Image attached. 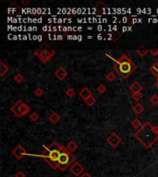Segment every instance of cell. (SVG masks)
I'll return each instance as SVG.
<instances>
[{
	"mask_svg": "<svg viewBox=\"0 0 158 177\" xmlns=\"http://www.w3.org/2000/svg\"><path fill=\"white\" fill-rule=\"evenodd\" d=\"M148 52H150L148 49H147L145 46H141V47H139L138 49L136 50V53H137V54L138 55H140L141 57H143V56H145V55L148 54Z\"/></svg>",
	"mask_w": 158,
	"mask_h": 177,
	"instance_id": "e0dca14e",
	"label": "cell"
},
{
	"mask_svg": "<svg viewBox=\"0 0 158 177\" xmlns=\"http://www.w3.org/2000/svg\"><path fill=\"white\" fill-rule=\"evenodd\" d=\"M131 125H132V127H133V128H135V129H137V130H139V129L141 127V126H142V124L141 123V121H140L138 118H136V119H134V120L131 122Z\"/></svg>",
	"mask_w": 158,
	"mask_h": 177,
	"instance_id": "ffe728a7",
	"label": "cell"
},
{
	"mask_svg": "<svg viewBox=\"0 0 158 177\" xmlns=\"http://www.w3.org/2000/svg\"><path fill=\"white\" fill-rule=\"evenodd\" d=\"M23 79H24L23 76L20 73H18V74H16L14 76V81L17 82V83H21L23 81Z\"/></svg>",
	"mask_w": 158,
	"mask_h": 177,
	"instance_id": "cb8c5ba5",
	"label": "cell"
},
{
	"mask_svg": "<svg viewBox=\"0 0 158 177\" xmlns=\"http://www.w3.org/2000/svg\"><path fill=\"white\" fill-rule=\"evenodd\" d=\"M142 97H143V95H142L141 92H135L131 94V98L134 101H136V102H139L140 100H141Z\"/></svg>",
	"mask_w": 158,
	"mask_h": 177,
	"instance_id": "7402d4cb",
	"label": "cell"
},
{
	"mask_svg": "<svg viewBox=\"0 0 158 177\" xmlns=\"http://www.w3.org/2000/svg\"><path fill=\"white\" fill-rule=\"evenodd\" d=\"M106 142L109 146H111V148L116 149L121 143V138L116 132H112L106 138Z\"/></svg>",
	"mask_w": 158,
	"mask_h": 177,
	"instance_id": "8992f818",
	"label": "cell"
},
{
	"mask_svg": "<svg viewBox=\"0 0 158 177\" xmlns=\"http://www.w3.org/2000/svg\"><path fill=\"white\" fill-rule=\"evenodd\" d=\"M59 119H60V116H59L57 113H55V112L49 115V117H48V120H49L52 124H54V125L57 124L58 121H59Z\"/></svg>",
	"mask_w": 158,
	"mask_h": 177,
	"instance_id": "ac0fdd59",
	"label": "cell"
},
{
	"mask_svg": "<svg viewBox=\"0 0 158 177\" xmlns=\"http://www.w3.org/2000/svg\"><path fill=\"white\" fill-rule=\"evenodd\" d=\"M12 155L18 160H21L25 155H27V151L21 145H18L16 148L12 150Z\"/></svg>",
	"mask_w": 158,
	"mask_h": 177,
	"instance_id": "ba28073f",
	"label": "cell"
},
{
	"mask_svg": "<svg viewBox=\"0 0 158 177\" xmlns=\"http://www.w3.org/2000/svg\"><path fill=\"white\" fill-rule=\"evenodd\" d=\"M34 54L40 59L41 62L44 64H46L55 54V51L51 48L47 43H43L39 48L35 50Z\"/></svg>",
	"mask_w": 158,
	"mask_h": 177,
	"instance_id": "5b68a950",
	"label": "cell"
},
{
	"mask_svg": "<svg viewBox=\"0 0 158 177\" xmlns=\"http://www.w3.org/2000/svg\"><path fill=\"white\" fill-rule=\"evenodd\" d=\"M44 94V90L41 89L40 87H38L36 90H34V95L36 96V97H41Z\"/></svg>",
	"mask_w": 158,
	"mask_h": 177,
	"instance_id": "f1b7e54d",
	"label": "cell"
},
{
	"mask_svg": "<svg viewBox=\"0 0 158 177\" xmlns=\"http://www.w3.org/2000/svg\"><path fill=\"white\" fill-rule=\"evenodd\" d=\"M150 103L154 106L158 105V95H156V94L152 95V97L150 98Z\"/></svg>",
	"mask_w": 158,
	"mask_h": 177,
	"instance_id": "484cf974",
	"label": "cell"
},
{
	"mask_svg": "<svg viewBox=\"0 0 158 177\" xmlns=\"http://www.w3.org/2000/svg\"><path fill=\"white\" fill-rule=\"evenodd\" d=\"M116 79V74H114L113 72H109V73H107L106 74V79L108 80V81H114V80Z\"/></svg>",
	"mask_w": 158,
	"mask_h": 177,
	"instance_id": "d4e9b609",
	"label": "cell"
},
{
	"mask_svg": "<svg viewBox=\"0 0 158 177\" xmlns=\"http://www.w3.org/2000/svg\"><path fill=\"white\" fill-rule=\"evenodd\" d=\"M134 138L145 149H151L158 140V126L152 125L147 121L139 130L136 131Z\"/></svg>",
	"mask_w": 158,
	"mask_h": 177,
	"instance_id": "6da1fadb",
	"label": "cell"
},
{
	"mask_svg": "<svg viewBox=\"0 0 158 177\" xmlns=\"http://www.w3.org/2000/svg\"><path fill=\"white\" fill-rule=\"evenodd\" d=\"M54 75L55 76V78H57L58 80L62 81V80H64L66 78H67L68 71H67V70H66L63 67H59L54 72Z\"/></svg>",
	"mask_w": 158,
	"mask_h": 177,
	"instance_id": "30bf717a",
	"label": "cell"
},
{
	"mask_svg": "<svg viewBox=\"0 0 158 177\" xmlns=\"http://www.w3.org/2000/svg\"><path fill=\"white\" fill-rule=\"evenodd\" d=\"M15 177H26V174H25L22 171H18L16 174H15Z\"/></svg>",
	"mask_w": 158,
	"mask_h": 177,
	"instance_id": "4dcf8cb0",
	"label": "cell"
},
{
	"mask_svg": "<svg viewBox=\"0 0 158 177\" xmlns=\"http://www.w3.org/2000/svg\"><path fill=\"white\" fill-rule=\"evenodd\" d=\"M133 112L137 114V115H141L142 113L144 112L145 111V108H144V106L141 104V103H137L135 106H133Z\"/></svg>",
	"mask_w": 158,
	"mask_h": 177,
	"instance_id": "4fadbf2b",
	"label": "cell"
},
{
	"mask_svg": "<svg viewBox=\"0 0 158 177\" xmlns=\"http://www.w3.org/2000/svg\"><path fill=\"white\" fill-rule=\"evenodd\" d=\"M8 71H9V68L8 65L3 61L0 62V77H4Z\"/></svg>",
	"mask_w": 158,
	"mask_h": 177,
	"instance_id": "9a60e30c",
	"label": "cell"
},
{
	"mask_svg": "<svg viewBox=\"0 0 158 177\" xmlns=\"http://www.w3.org/2000/svg\"><path fill=\"white\" fill-rule=\"evenodd\" d=\"M113 60L116 62L114 65V69L124 79H128L137 69V65L126 54H122L119 59L113 58Z\"/></svg>",
	"mask_w": 158,
	"mask_h": 177,
	"instance_id": "3957f363",
	"label": "cell"
},
{
	"mask_svg": "<svg viewBox=\"0 0 158 177\" xmlns=\"http://www.w3.org/2000/svg\"><path fill=\"white\" fill-rule=\"evenodd\" d=\"M150 54L152 55V56H157L158 55V49L157 48H152L150 50Z\"/></svg>",
	"mask_w": 158,
	"mask_h": 177,
	"instance_id": "f546056e",
	"label": "cell"
},
{
	"mask_svg": "<svg viewBox=\"0 0 158 177\" xmlns=\"http://www.w3.org/2000/svg\"><path fill=\"white\" fill-rule=\"evenodd\" d=\"M75 161H76L75 156L71 153L67 148L63 147L60 157H59V160L58 161V170L64 171L67 170V168H69V167L72 165Z\"/></svg>",
	"mask_w": 158,
	"mask_h": 177,
	"instance_id": "277c9868",
	"label": "cell"
},
{
	"mask_svg": "<svg viewBox=\"0 0 158 177\" xmlns=\"http://www.w3.org/2000/svg\"><path fill=\"white\" fill-rule=\"evenodd\" d=\"M84 102H85V103H86V104H87V105L89 106V107H91V106H93V105L95 103V102H96V99L94 98V96L93 95V96H91L90 98H88L87 100H85Z\"/></svg>",
	"mask_w": 158,
	"mask_h": 177,
	"instance_id": "44dd1931",
	"label": "cell"
},
{
	"mask_svg": "<svg viewBox=\"0 0 158 177\" xmlns=\"http://www.w3.org/2000/svg\"><path fill=\"white\" fill-rule=\"evenodd\" d=\"M149 71L151 74H152L154 77H155V79L158 78V62H155L151 65L149 68Z\"/></svg>",
	"mask_w": 158,
	"mask_h": 177,
	"instance_id": "5bb4252c",
	"label": "cell"
},
{
	"mask_svg": "<svg viewBox=\"0 0 158 177\" xmlns=\"http://www.w3.org/2000/svg\"><path fill=\"white\" fill-rule=\"evenodd\" d=\"M24 103L22 102V101H17L16 103H15V104H13L11 107H10V111L17 116V117L20 118V117H22V114L21 113H20V108H21V106Z\"/></svg>",
	"mask_w": 158,
	"mask_h": 177,
	"instance_id": "9c48e42d",
	"label": "cell"
},
{
	"mask_svg": "<svg viewBox=\"0 0 158 177\" xmlns=\"http://www.w3.org/2000/svg\"><path fill=\"white\" fill-rule=\"evenodd\" d=\"M155 85H156V87H157V89H158V78L156 79V83H155Z\"/></svg>",
	"mask_w": 158,
	"mask_h": 177,
	"instance_id": "836d02e7",
	"label": "cell"
},
{
	"mask_svg": "<svg viewBox=\"0 0 158 177\" xmlns=\"http://www.w3.org/2000/svg\"><path fill=\"white\" fill-rule=\"evenodd\" d=\"M69 170L71 171V174H74L75 176L80 177V175H82L84 174V167L77 160L69 167Z\"/></svg>",
	"mask_w": 158,
	"mask_h": 177,
	"instance_id": "52a82bcc",
	"label": "cell"
},
{
	"mask_svg": "<svg viewBox=\"0 0 158 177\" xmlns=\"http://www.w3.org/2000/svg\"><path fill=\"white\" fill-rule=\"evenodd\" d=\"M66 95L68 96L69 98H73L74 96H75V94H76V92H75V90L74 89H72V88H69L67 90H66Z\"/></svg>",
	"mask_w": 158,
	"mask_h": 177,
	"instance_id": "603a6c76",
	"label": "cell"
},
{
	"mask_svg": "<svg viewBox=\"0 0 158 177\" xmlns=\"http://www.w3.org/2000/svg\"><path fill=\"white\" fill-rule=\"evenodd\" d=\"M30 111V106L28 104H26V103H23L22 106H21V108H20V113H21V114L22 115H26V114H29Z\"/></svg>",
	"mask_w": 158,
	"mask_h": 177,
	"instance_id": "d6986e66",
	"label": "cell"
},
{
	"mask_svg": "<svg viewBox=\"0 0 158 177\" xmlns=\"http://www.w3.org/2000/svg\"><path fill=\"white\" fill-rule=\"evenodd\" d=\"M20 2H21L22 5H29V4H30V2L27 1V0H21V1H20Z\"/></svg>",
	"mask_w": 158,
	"mask_h": 177,
	"instance_id": "d6a6232c",
	"label": "cell"
},
{
	"mask_svg": "<svg viewBox=\"0 0 158 177\" xmlns=\"http://www.w3.org/2000/svg\"><path fill=\"white\" fill-rule=\"evenodd\" d=\"M78 148H79V146H78V144L75 142V141H73V140H71V141H69V142L68 143V145H67V149L70 151L71 153H73L74 151H76L78 149Z\"/></svg>",
	"mask_w": 158,
	"mask_h": 177,
	"instance_id": "2e32d148",
	"label": "cell"
},
{
	"mask_svg": "<svg viewBox=\"0 0 158 177\" xmlns=\"http://www.w3.org/2000/svg\"><path fill=\"white\" fill-rule=\"evenodd\" d=\"M80 177H91V176L88 173H84L82 175H80Z\"/></svg>",
	"mask_w": 158,
	"mask_h": 177,
	"instance_id": "1f68e13d",
	"label": "cell"
},
{
	"mask_svg": "<svg viewBox=\"0 0 158 177\" xmlns=\"http://www.w3.org/2000/svg\"><path fill=\"white\" fill-rule=\"evenodd\" d=\"M130 90L132 93H135V92H141L142 90V87L141 85L138 82V81H135L133 83H131L130 86Z\"/></svg>",
	"mask_w": 158,
	"mask_h": 177,
	"instance_id": "7c38bea8",
	"label": "cell"
},
{
	"mask_svg": "<svg viewBox=\"0 0 158 177\" xmlns=\"http://www.w3.org/2000/svg\"><path fill=\"white\" fill-rule=\"evenodd\" d=\"M30 119L32 120L33 122H37L38 119H39V114L37 113L33 112V113H32L30 114Z\"/></svg>",
	"mask_w": 158,
	"mask_h": 177,
	"instance_id": "4316f807",
	"label": "cell"
},
{
	"mask_svg": "<svg viewBox=\"0 0 158 177\" xmlns=\"http://www.w3.org/2000/svg\"><path fill=\"white\" fill-rule=\"evenodd\" d=\"M63 147L64 146L54 141L48 147H44V151L38 156L44 159L48 163V165L52 167L54 170H58V161L59 160Z\"/></svg>",
	"mask_w": 158,
	"mask_h": 177,
	"instance_id": "7a4b0ae2",
	"label": "cell"
},
{
	"mask_svg": "<svg viewBox=\"0 0 158 177\" xmlns=\"http://www.w3.org/2000/svg\"><path fill=\"white\" fill-rule=\"evenodd\" d=\"M106 90H107V89H106V87H105V86L104 84H100V85L98 86V87H97L98 92L101 93V94H104V93L106 92Z\"/></svg>",
	"mask_w": 158,
	"mask_h": 177,
	"instance_id": "83f0119b",
	"label": "cell"
},
{
	"mask_svg": "<svg viewBox=\"0 0 158 177\" xmlns=\"http://www.w3.org/2000/svg\"><path fill=\"white\" fill-rule=\"evenodd\" d=\"M79 96H80V97L82 99L83 101H85V100H87L88 98H90L91 96H93V92H91V90L88 87H84V88L79 92Z\"/></svg>",
	"mask_w": 158,
	"mask_h": 177,
	"instance_id": "8fae6325",
	"label": "cell"
}]
</instances>
